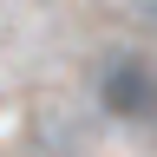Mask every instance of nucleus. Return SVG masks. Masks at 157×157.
Returning <instances> with one entry per match:
<instances>
[{
	"label": "nucleus",
	"mask_w": 157,
	"mask_h": 157,
	"mask_svg": "<svg viewBox=\"0 0 157 157\" xmlns=\"http://www.w3.org/2000/svg\"><path fill=\"white\" fill-rule=\"evenodd\" d=\"M105 92L118 98V111H151V105H157V78H151L144 66H131V59L105 72Z\"/></svg>",
	"instance_id": "nucleus-1"
}]
</instances>
